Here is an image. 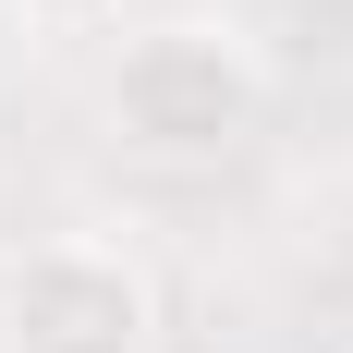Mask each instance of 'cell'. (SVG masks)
Returning a JSON list of instances; mask_svg holds the SVG:
<instances>
[{"mask_svg": "<svg viewBox=\"0 0 353 353\" xmlns=\"http://www.w3.org/2000/svg\"><path fill=\"white\" fill-rule=\"evenodd\" d=\"M110 134L134 159H232V146L268 122V61H256L244 25L219 12H171V25H134L110 49Z\"/></svg>", "mask_w": 353, "mask_h": 353, "instance_id": "obj_1", "label": "cell"}, {"mask_svg": "<svg viewBox=\"0 0 353 353\" xmlns=\"http://www.w3.org/2000/svg\"><path fill=\"white\" fill-rule=\"evenodd\" d=\"M0 353H159V281L146 256L98 232H49L0 268Z\"/></svg>", "mask_w": 353, "mask_h": 353, "instance_id": "obj_2", "label": "cell"}, {"mask_svg": "<svg viewBox=\"0 0 353 353\" xmlns=\"http://www.w3.org/2000/svg\"><path fill=\"white\" fill-rule=\"evenodd\" d=\"M0 12H12L25 37H85V25H110L122 0H0Z\"/></svg>", "mask_w": 353, "mask_h": 353, "instance_id": "obj_3", "label": "cell"}]
</instances>
